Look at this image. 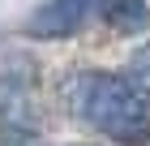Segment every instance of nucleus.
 Masks as SVG:
<instances>
[{
	"label": "nucleus",
	"mask_w": 150,
	"mask_h": 146,
	"mask_svg": "<svg viewBox=\"0 0 150 146\" xmlns=\"http://www.w3.org/2000/svg\"><path fill=\"white\" fill-rule=\"evenodd\" d=\"M0 129H35L39 133V95L35 73L26 65H0Z\"/></svg>",
	"instance_id": "f03ea898"
},
{
	"label": "nucleus",
	"mask_w": 150,
	"mask_h": 146,
	"mask_svg": "<svg viewBox=\"0 0 150 146\" xmlns=\"http://www.w3.org/2000/svg\"><path fill=\"white\" fill-rule=\"evenodd\" d=\"M64 99L77 120L107 133L112 142H142L150 133V99L125 73L81 69L64 82Z\"/></svg>",
	"instance_id": "f257e3e1"
},
{
	"label": "nucleus",
	"mask_w": 150,
	"mask_h": 146,
	"mask_svg": "<svg viewBox=\"0 0 150 146\" xmlns=\"http://www.w3.org/2000/svg\"><path fill=\"white\" fill-rule=\"evenodd\" d=\"M94 9H99V0H47L30 13L26 34L30 39H69L94 17Z\"/></svg>",
	"instance_id": "7ed1b4c3"
},
{
	"label": "nucleus",
	"mask_w": 150,
	"mask_h": 146,
	"mask_svg": "<svg viewBox=\"0 0 150 146\" xmlns=\"http://www.w3.org/2000/svg\"><path fill=\"white\" fill-rule=\"evenodd\" d=\"M0 146H47L35 129H0Z\"/></svg>",
	"instance_id": "423d86ee"
},
{
	"label": "nucleus",
	"mask_w": 150,
	"mask_h": 146,
	"mask_svg": "<svg viewBox=\"0 0 150 146\" xmlns=\"http://www.w3.org/2000/svg\"><path fill=\"white\" fill-rule=\"evenodd\" d=\"M99 13L120 34H142L150 26V4L146 0H99Z\"/></svg>",
	"instance_id": "20e7f679"
},
{
	"label": "nucleus",
	"mask_w": 150,
	"mask_h": 146,
	"mask_svg": "<svg viewBox=\"0 0 150 146\" xmlns=\"http://www.w3.org/2000/svg\"><path fill=\"white\" fill-rule=\"evenodd\" d=\"M125 78H129V82H133V86H137L142 95L150 99V43H146V47H137V52L129 56V73H125Z\"/></svg>",
	"instance_id": "39448f33"
}]
</instances>
